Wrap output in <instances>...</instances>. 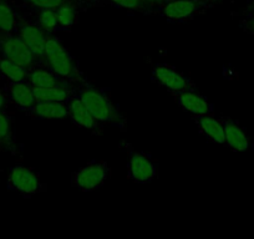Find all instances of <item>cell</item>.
<instances>
[{
	"instance_id": "ba28073f",
	"label": "cell",
	"mask_w": 254,
	"mask_h": 239,
	"mask_svg": "<svg viewBox=\"0 0 254 239\" xmlns=\"http://www.w3.org/2000/svg\"><path fill=\"white\" fill-rule=\"evenodd\" d=\"M0 58L31 67L36 64L33 53L18 33L0 34Z\"/></svg>"
},
{
	"instance_id": "d4e9b609",
	"label": "cell",
	"mask_w": 254,
	"mask_h": 239,
	"mask_svg": "<svg viewBox=\"0 0 254 239\" xmlns=\"http://www.w3.org/2000/svg\"><path fill=\"white\" fill-rule=\"evenodd\" d=\"M238 25L244 33L249 34L254 38V11H246L243 18L239 20Z\"/></svg>"
},
{
	"instance_id": "2e32d148",
	"label": "cell",
	"mask_w": 254,
	"mask_h": 239,
	"mask_svg": "<svg viewBox=\"0 0 254 239\" xmlns=\"http://www.w3.org/2000/svg\"><path fill=\"white\" fill-rule=\"evenodd\" d=\"M25 115L35 120H64L69 116L66 102L46 101H36V104L28 110Z\"/></svg>"
},
{
	"instance_id": "7c38bea8",
	"label": "cell",
	"mask_w": 254,
	"mask_h": 239,
	"mask_svg": "<svg viewBox=\"0 0 254 239\" xmlns=\"http://www.w3.org/2000/svg\"><path fill=\"white\" fill-rule=\"evenodd\" d=\"M226 135V147L234 152H247L254 150V141L246 128L231 116H221Z\"/></svg>"
},
{
	"instance_id": "9c48e42d",
	"label": "cell",
	"mask_w": 254,
	"mask_h": 239,
	"mask_svg": "<svg viewBox=\"0 0 254 239\" xmlns=\"http://www.w3.org/2000/svg\"><path fill=\"white\" fill-rule=\"evenodd\" d=\"M21 39L25 41L28 48L33 53L34 59H35V65H46L45 64V46H46V38L49 34L40 29L39 26L34 24L24 21L19 18L18 23V31Z\"/></svg>"
},
{
	"instance_id": "7a4b0ae2",
	"label": "cell",
	"mask_w": 254,
	"mask_h": 239,
	"mask_svg": "<svg viewBox=\"0 0 254 239\" xmlns=\"http://www.w3.org/2000/svg\"><path fill=\"white\" fill-rule=\"evenodd\" d=\"M45 64L49 69L69 81L72 86L86 80L80 69L79 61L54 34H49L46 38Z\"/></svg>"
},
{
	"instance_id": "4fadbf2b",
	"label": "cell",
	"mask_w": 254,
	"mask_h": 239,
	"mask_svg": "<svg viewBox=\"0 0 254 239\" xmlns=\"http://www.w3.org/2000/svg\"><path fill=\"white\" fill-rule=\"evenodd\" d=\"M1 89L6 94L10 104L21 111L26 112L36 104L33 87L28 81H3Z\"/></svg>"
},
{
	"instance_id": "44dd1931",
	"label": "cell",
	"mask_w": 254,
	"mask_h": 239,
	"mask_svg": "<svg viewBox=\"0 0 254 239\" xmlns=\"http://www.w3.org/2000/svg\"><path fill=\"white\" fill-rule=\"evenodd\" d=\"M28 67L8 60V59L0 58V76H1L3 81H26L28 80Z\"/></svg>"
},
{
	"instance_id": "7402d4cb",
	"label": "cell",
	"mask_w": 254,
	"mask_h": 239,
	"mask_svg": "<svg viewBox=\"0 0 254 239\" xmlns=\"http://www.w3.org/2000/svg\"><path fill=\"white\" fill-rule=\"evenodd\" d=\"M18 23V11L5 0H0V34L16 33Z\"/></svg>"
},
{
	"instance_id": "f1b7e54d",
	"label": "cell",
	"mask_w": 254,
	"mask_h": 239,
	"mask_svg": "<svg viewBox=\"0 0 254 239\" xmlns=\"http://www.w3.org/2000/svg\"><path fill=\"white\" fill-rule=\"evenodd\" d=\"M246 11H254V0H248L246 6Z\"/></svg>"
},
{
	"instance_id": "6da1fadb",
	"label": "cell",
	"mask_w": 254,
	"mask_h": 239,
	"mask_svg": "<svg viewBox=\"0 0 254 239\" xmlns=\"http://www.w3.org/2000/svg\"><path fill=\"white\" fill-rule=\"evenodd\" d=\"M72 91L84 101L95 120L101 125L115 126L121 130L125 128L126 120L121 114L119 105L112 100L109 90L96 86L86 79L75 85Z\"/></svg>"
},
{
	"instance_id": "3957f363",
	"label": "cell",
	"mask_w": 254,
	"mask_h": 239,
	"mask_svg": "<svg viewBox=\"0 0 254 239\" xmlns=\"http://www.w3.org/2000/svg\"><path fill=\"white\" fill-rule=\"evenodd\" d=\"M121 150L127 155V178L137 184H147L160 175L158 161L150 152L140 151L128 142H121Z\"/></svg>"
},
{
	"instance_id": "484cf974",
	"label": "cell",
	"mask_w": 254,
	"mask_h": 239,
	"mask_svg": "<svg viewBox=\"0 0 254 239\" xmlns=\"http://www.w3.org/2000/svg\"><path fill=\"white\" fill-rule=\"evenodd\" d=\"M67 1L76 5L80 10H86V9L91 8V6L100 5L99 0H67Z\"/></svg>"
},
{
	"instance_id": "ffe728a7",
	"label": "cell",
	"mask_w": 254,
	"mask_h": 239,
	"mask_svg": "<svg viewBox=\"0 0 254 239\" xmlns=\"http://www.w3.org/2000/svg\"><path fill=\"white\" fill-rule=\"evenodd\" d=\"M55 10L58 16V31H71L77 23L80 9L69 1H65Z\"/></svg>"
},
{
	"instance_id": "5bb4252c",
	"label": "cell",
	"mask_w": 254,
	"mask_h": 239,
	"mask_svg": "<svg viewBox=\"0 0 254 239\" xmlns=\"http://www.w3.org/2000/svg\"><path fill=\"white\" fill-rule=\"evenodd\" d=\"M193 122L196 123L198 132L204 138L214 145L224 146L226 147V135H224L223 122L221 116L214 115H202V116H192Z\"/></svg>"
},
{
	"instance_id": "e0dca14e",
	"label": "cell",
	"mask_w": 254,
	"mask_h": 239,
	"mask_svg": "<svg viewBox=\"0 0 254 239\" xmlns=\"http://www.w3.org/2000/svg\"><path fill=\"white\" fill-rule=\"evenodd\" d=\"M18 15L21 20L39 26L48 34L58 31V16L55 9H40L35 11H26L24 14L18 11Z\"/></svg>"
},
{
	"instance_id": "8fae6325",
	"label": "cell",
	"mask_w": 254,
	"mask_h": 239,
	"mask_svg": "<svg viewBox=\"0 0 254 239\" xmlns=\"http://www.w3.org/2000/svg\"><path fill=\"white\" fill-rule=\"evenodd\" d=\"M175 102L190 116H202V115H214V106L207 96H204L198 89L185 90V91L171 94Z\"/></svg>"
},
{
	"instance_id": "52a82bcc",
	"label": "cell",
	"mask_w": 254,
	"mask_h": 239,
	"mask_svg": "<svg viewBox=\"0 0 254 239\" xmlns=\"http://www.w3.org/2000/svg\"><path fill=\"white\" fill-rule=\"evenodd\" d=\"M151 80L155 84L165 87L170 94L198 89L197 85L177 67L165 62H153L151 66Z\"/></svg>"
},
{
	"instance_id": "4dcf8cb0",
	"label": "cell",
	"mask_w": 254,
	"mask_h": 239,
	"mask_svg": "<svg viewBox=\"0 0 254 239\" xmlns=\"http://www.w3.org/2000/svg\"><path fill=\"white\" fill-rule=\"evenodd\" d=\"M0 173H1V170H0Z\"/></svg>"
},
{
	"instance_id": "8992f818",
	"label": "cell",
	"mask_w": 254,
	"mask_h": 239,
	"mask_svg": "<svg viewBox=\"0 0 254 239\" xmlns=\"http://www.w3.org/2000/svg\"><path fill=\"white\" fill-rule=\"evenodd\" d=\"M111 175V167L104 160L90 161L71 173V186L81 192H94L101 188Z\"/></svg>"
},
{
	"instance_id": "30bf717a",
	"label": "cell",
	"mask_w": 254,
	"mask_h": 239,
	"mask_svg": "<svg viewBox=\"0 0 254 239\" xmlns=\"http://www.w3.org/2000/svg\"><path fill=\"white\" fill-rule=\"evenodd\" d=\"M66 106L67 115H69L67 119L75 126H77L79 128H82V130L90 131L94 135H100L102 132L104 125H101L99 121L95 120V117L89 111V109L84 104V101L79 96H76L74 94V91H72L71 97L66 101Z\"/></svg>"
},
{
	"instance_id": "ac0fdd59",
	"label": "cell",
	"mask_w": 254,
	"mask_h": 239,
	"mask_svg": "<svg viewBox=\"0 0 254 239\" xmlns=\"http://www.w3.org/2000/svg\"><path fill=\"white\" fill-rule=\"evenodd\" d=\"M16 137L14 131V115L9 110L0 111V151L15 153Z\"/></svg>"
},
{
	"instance_id": "4316f807",
	"label": "cell",
	"mask_w": 254,
	"mask_h": 239,
	"mask_svg": "<svg viewBox=\"0 0 254 239\" xmlns=\"http://www.w3.org/2000/svg\"><path fill=\"white\" fill-rule=\"evenodd\" d=\"M142 1L150 6V13L148 14H151L153 10H156V9L160 8V6L165 5V4L170 3L172 0H142Z\"/></svg>"
},
{
	"instance_id": "d6986e66",
	"label": "cell",
	"mask_w": 254,
	"mask_h": 239,
	"mask_svg": "<svg viewBox=\"0 0 254 239\" xmlns=\"http://www.w3.org/2000/svg\"><path fill=\"white\" fill-rule=\"evenodd\" d=\"M36 101L46 102H66L72 95V87H33Z\"/></svg>"
},
{
	"instance_id": "277c9868",
	"label": "cell",
	"mask_w": 254,
	"mask_h": 239,
	"mask_svg": "<svg viewBox=\"0 0 254 239\" xmlns=\"http://www.w3.org/2000/svg\"><path fill=\"white\" fill-rule=\"evenodd\" d=\"M217 0H172L151 13L171 23H186L207 13L216 5Z\"/></svg>"
},
{
	"instance_id": "cb8c5ba5",
	"label": "cell",
	"mask_w": 254,
	"mask_h": 239,
	"mask_svg": "<svg viewBox=\"0 0 254 239\" xmlns=\"http://www.w3.org/2000/svg\"><path fill=\"white\" fill-rule=\"evenodd\" d=\"M25 11H35L40 9H56L67 0H21Z\"/></svg>"
},
{
	"instance_id": "9a60e30c",
	"label": "cell",
	"mask_w": 254,
	"mask_h": 239,
	"mask_svg": "<svg viewBox=\"0 0 254 239\" xmlns=\"http://www.w3.org/2000/svg\"><path fill=\"white\" fill-rule=\"evenodd\" d=\"M26 81L31 85V87H74L69 81L64 80L53 70L49 69L46 65H34V66L29 67Z\"/></svg>"
},
{
	"instance_id": "603a6c76",
	"label": "cell",
	"mask_w": 254,
	"mask_h": 239,
	"mask_svg": "<svg viewBox=\"0 0 254 239\" xmlns=\"http://www.w3.org/2000/svg\"><path fill=\"white\" fill-rule=\"evenodd\" d=\"M99 4L100 5L106 4L116 9L133 11V13H150V6L143 3L142 0H99Z\"/></svg>"
},
{
	"instance_id": "83f0119b",
	"label": "cell",
	"mask_w": 254,
	"mask_h": 239,
	"mask_svg": "<svg viewBox=\"0 0 254 239\" xmlns=\"http://www.w3.org/2000/svg\"><path fill=\"white\" fill-rule=\"evenodd\" d=\"M10 101H9L8 96H6L5 92L3 91V89L0 87V111L3 110H8L9 106H10Z\"/></svg>"
},
{
	"instance_id": "f546056e",
	"label": "cell",
	"mask_w": 254,
	"mask_h": 239,
	"mask_svg": "<svg viewBox=\"0 0 254 239\" xmlns=\"http://www.w3.org/2000/svg\"><path fill=\"white\" fill-rule=\"evenodd\" d=\"M1 82H3V79H1V76H0V87H1Z\"/></svg>"
},
{
	"instance_id": "5b68a950",
	"label": "cell",
	"mask_w": 254,
	"mask_h": 239,
	"mask_svg": "<svg viewBox=\"0 0 254 239\" xmlns=\"http://www.w3.org/2000/svg\"><path fill=\"white\" fill-rule=\"evenodd\" d=\"M6 187L9 191L16 192L25 198L48 191V184L43 182L39 171L24 165H15L10 168Z\"/></svg>"
}]
</instances>
